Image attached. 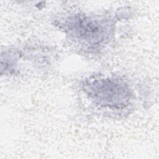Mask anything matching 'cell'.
Segmentation results:
<instances>
[{
  "label": "cell",
  "mask_w": 159,
  "mask_h": 159,
  "mask_svg": "<svg viewBox=\"0 0 159 159\" xmlns=\"http://www.w3.org/2000/svg\"><path fill=\"white\" fill-rule=\"evenodd\" d=\"M89 93L100 103L114 106L124 104L129 96V91L123 84L108 80L92 83Z\"/></svg>",
  "instance_id": "obj_1"
},
{
  "label": "cell",
  "mask_w": 159,
  "mask_h": 159,
  "mask_svg": "<svg viewBox=\"0 0 159 159\" xmlns=\"http://www.w3.org/2000/svg\"><path fill=\"white\" fill-rule=\"evenodd\" d=\"M74 31L75 34L89 42L95 41L99 39V28L94 23L85 18L76 19L71 24L70 29Z\"/></svg>",
  "instance_id": "obj_2"
}]
</instances>
